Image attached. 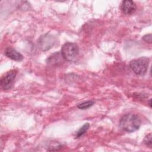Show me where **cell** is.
Listing matches in <instances>:
<instances>
[{
	"mask_svg": "<svg viewBox=\"0 0 152 152\" xmlns=\"http://www.w3.org/2000/svg\"><path fill=\"white\" fill-rule=\"evenodd\" d=\"M142 39L147 43H151V40H152V38H151V34H146L144 36H143Z\"/></svg>",
	"mask_w": 152,
	"mask_h": 152,
	"instance_id": "obj_11",
	"label": "cell"
},
{
	"mask_svg": "<svg viewBox=\"0 0 152 152\" xmlns=\"http://www.w3.org/2000/svg\"><path fill=\"white\" fill-rule=\"evenodd\" d=\"M151 99H150L149 100V106L150 107H151Z\"/></svg>",
	"mask_w": 152,
	"mask_h": 152,
	"instance_id": "obj_12",
	"label": "cell"
},
{
	"mask_svg": "<svg viewBox=\"0 0 152 152\" xmlns=\"http://www.w3.org/2000/svg\"><path fill=\"white\" fill-rule=\"evenodd\" d=\"M55 43V37L53 36L48 34L42 36L38 40V44L39 45V47L43 51L50 49L53 46Z\"/></svg>",
	"mask_w": 152,
	"mask_h": 152,
	"instance_id": "obj_5",
	"label": "cell"
},
{
	"mask_svg": "<svg viewBox=\"0 0 152 152\" xmlns=\"http://www.w3.org/2000/svg\"><path fill=\"white\" fill-rule=\"evenodd\" d=\"M120 127L128 132L137 131L141 125V120L135 114L128 113L123 116L119 122Z\"/></svg>",
	"mask_w": 152,
	"mask_h": 152,
	"instance_id": "obj_1",
	"label": "cell"
},
{
	"mask_svg": "<svg viewBox=\"0 0 152 152\" xmlns=\"http://www.w3.org/2000/svg\"><path fill=\"white\" fill-rule=\"evenodd\" d=\"M149 59L145 57H141L133 59L129 62V67L131 70L137 75H144L148 69Z\"/></svg>",
	"mask_w": 152,
	"mask_h": 152,
	"instance_id": "obj_3",
	"label": "cell"
},
{
	"mask_svg": "<svg viewBox=\"0 0 152 152\" xmlns=\"http://www.w3.org/2000/svg\"><path fill=\"white\" fill-rule=\"evenodd\" d=\"M78 53V46L74 43L66 42L62 46L61 55L62 58L66 61H74L77 58Z\"/></svg>",
	"mask_w": 152,
	"mask_h": 152,
	"instance_id": "obj_2",
	"label": "cell"
},
{
	"mask_svg": "<svg viewBox=\"0 0 152 152\" xmlns=\"http://www.w3.org/2000/svg\"><path fill=\"white\" fill-rule=\"evenodd\" d=\"M17 71L16 69H12L4 74L1 78L0 83L1 87L4 90L10 89L14 83Z\"/></svg>",
	"mask_w": 152,
	"mask_h": 152,
	"instance_id": "obj_4",
	"label": "cell"
},
{
	"mask_svg": "<svg viewBox=\"0 0 152 152\" xmlns=\"http://www.w3.org/2000/svg\"><path fill=\"white\" fill-rule=\"evenodd\" d=\"M137 9V6L134 2L130 0L122 1L121 5V10L122 13L126 15H131L134 14Z\"/></svg>",
	"mask_w": 152,
	"mask_h": 152,
	"instance_id": "obj_6",
	"label": "cell"
},
{
	"mask_svg": "<svg viewBox=\"0 0 152 152\" xmlns=\"http://www.w3.org/2000/svg\"><path fill=\"white\" fill-rule=\"evenodd\" d=\"M151 138H152L151 133H149L144 138V143L145 144V145L146 146L148 147L149 148H151V147H152Z\"/></svg>",
	"mask_w": 152,
	"mask_h": 152,
	"instance_id": "obj_10",
	"label": "cell"
},
{
	"mask_svg": "<svg viewBox=\"0 0 152 152\" xmlns=\"http://www.w3.org/2000/svg\"><path fill=\"white\" fill-rule=\"evenodd\" d=\"M94 101L88 100V101L80 103L79 104H78L77 107L81 110H85V109H87L89 108L90 107L92 106L94 104Z\"/></svg>",
	"mask_w": 152,
	"mask_h": 152,
	"instance_id": "obj_8",
	"label": "cell"
},
{
	"mask_svg": "<svg viewBox=\"0 0 152 152\" xmlns=\"http://www.w3.org/2000/svg\"><path fill=\"white\" fill-rule=\"evenodd\" d=\"M89 127H90V124L88 123L85 124L82 127H81L80 128V129L77 132L76 137L77 138H80V137H82L87 132V131L88 130Z\"/></svg>",
	"mask_w": 152,
	"mask_h": 152,
	"instance_id": "obj_9",
	"label": "cell"
},
{
	"mask_svg": "<svg viewBox=\"0 0 152 152\" xmlns=\"http://www.w3.org/2000/svg\"><path fill=\"white\" fill-rule=\"evenodd\" d=\"M4 54L8 58L15 61H21L23 59V55L11 47L7 48L5 50Z\"/></svg>",
	"mask_w": 152,
	"mask_h": 152,
	"instance_id": "obj_7",
	"label": "cell"
}]
</instances>
